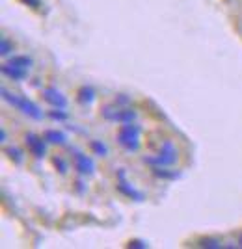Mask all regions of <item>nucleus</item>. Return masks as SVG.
Instances as JSON below:
<instances>
[]
</instances>
